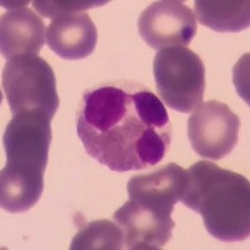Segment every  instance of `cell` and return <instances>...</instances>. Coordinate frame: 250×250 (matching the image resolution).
<instances>
[{
  "mask_svg": "<svg viewBox=\"0 0 250 250\" xmlns=\"http://www.w3.org/2000/svg\"><path fill=\"white\" fill-rule=\"evenodd\" d=\"M77 133L93 159L118 173L159 164L171 143L164 103L133 80L103 83L83 94Z\"/></svg>",
  "mask_w": 250,
  "mask_h": 250,
  "instance_id": "cell-1",
  "label": "cell"
},
{
  "mask_svg": "<svg viewBox=\"0 0 250 250\" xmlns=\"http://www.w3.org/2000/svg\"><path fill=\"white\" fill-rule=\"evenodd\" d=\"M187 174L180 202L202 215L208 233L227 243L249 238V180L210 162L195 163Z\"/></svg>",
  "mask_w": 250,
  "mask_h": 250,
  "instance_id": "cell-2",
  "label": "cell"
},
{
  "mask_svg": "<svg viewBox=\"0 0 250 250\" xmlns=\"http://www.w3.org/2000/svg\"><path fill=\"white\" fill-rule=\"evenodd\" d=\"M158 94L165 105L180 113H191L202 104L205 68L200 57L187 46L160 49L153 62Z\"/></svg>",
  "mask_w": 250,
  "mask_h": 250,
  "instance_id": "cell-3",
  "label": "cell"
},
{
  "mask_svg": "<svg viewBox=\"0 0 250 250\" xmlns=\"http://www.w3.org/2000/svg\"><path fill=\"white\" fill-rule=\"evenodd\" d=\"M3 90L13 115L44 111L53 119L59 108L55 74L49 62L38 55L9 59L1 77Z\"/></svg>",
  "mask_w": 250,
  "mask_h": 250,
  "instance_id": "cell-4",
  "label": "cell"
},
{
  "mask_svg": "<svg viewBox=\"0 0 250 250\" xmlns=\"http://www.w3.org/2000/svg\"><path fill=\"white\" fill-rule=\"evenodd\" d=\"M51 118L44 111L13 117L4 131L6 164L1 173L44 182L51 144Z\"/></svg>",
  "mask_w": 250,
  "mask_h": 250,
  "instance_id": "cell-5",
  "label": "cell"
},
{
  "mask_svg": "<svg viewBox=\"0 0 250 250\" xmlns=\"http://www.w3.org/2000/svg\"><path fill=\"white\" fill-rule=\"evenodd\" d=\"M240 119L225 103L208 100L193 110L188 120V138L198 155L223 159L238 144Z\"/></svg>",
  "mask_w": 250,
  "mask_h": 250,
  "instance_id": "cell-6",
  "label": "cell"
},
{
  "mask_svg": "<svg viewBox=\"0 0 250 250\" xmlns=\"http://www.w3.org/2000/svg\"><path fill=\"white\" fill-rule=\"evenodd\" d=\"M139 34L153 49L187 46L198 25L194 12L183 1L162 0L150 4L138 20Z\"/></svg>",
  "mask_w": 250,
  "mask_h": 250,
  "instance_id": "cell-7",
  "label": "cell"
},
{
  "mask_svg": "<svg viewBox=\"0 0 250 250\" xmlns=\"http://www.w3.org/2000/svg\"><path fill=\"white\" fill-rule=\"evenodd\" d=\"M113 219L124 235V248L130 250L162 249L171 239L175 223L163 213L129 199L114 213Z\"/></svg>",
  "mask_w": 250,
  "mask_h": 250,
  "instance_id": "cell-8",
  "label": "cell"
},
{
  "mask_svg": "<svg viewBox=\"0 0 250 250\" xmlns=\"http://www.w3.org/2000/svg\"><path fill=\"white\" fill-rule=\"evenodd\" d=\"M187 180V171L175 163H169L150 173L133 176L126 189L133 202L173 214L174 207L184 194Z\"/></svg>",
  "mask_w": 250,
  "mask_h": 250,
  "instance_id": "cell-9",
  "label": "cell"
},
{
  "mask_svg": "<svg viewBox=\"0 0 250 250\" xmlns=\"http://www.w3.org/2000/svg\"><path fill=\"white\" fill-rule=\"evenodd\" d=\"M45 38L49 48L60 58L80 60L95 50L98 31L86 13H65L51 20Z\"/></svg>",
  "mask_w": 250,
  "mask_h": 250,
  "instance_id": "cell-10",
  "label": "cell"
},
{
  "mask_svg": "<svg viewBox=\"0 0 250 250\" xmlns=\"http://www.w3.org/2000/svg\"><path fill=\"white\" fill-rule=\"evenodd\" d=\"M43 19L29 8H14L0 19V49L5 59L38 55L45 43Z\"/></svg>",
  "mask_w": 250,
  "mask_h": 250,
  "instance_id": "cell-11",
  "label": "cell"
},
{
  "mask_svg": "<svg viewBox=\"0 0 250 250\" xmlns=\"http://www.w3.org/2000/svg\"><path fill=\"white\" fill-rule=\"evenodd\" d=\"M195 15L200 24L218 33H236L249 26L248 0H196Z\"/></svg>",
  "mask_w": 250,
  "mask_h": 250,
  "instance_id": "cell-12",
  "label": "cell"
},
{
  "mask_svg": "<svg viewBox=\"0 0 250 250\" xmlns=\"http://www.w3.org/2000/svg\"><path fill=\"white\" fill-rule=\"evenodd\" d=\"M124 248V235L115 223L100 219L80 229L73 238L71 250H119Z\"/></svg>",
  "mask_w": 250,
  "mask_h": 250,
  "instance_id": "cell-13",
  "label": "cell"
},
{
  "mask_svg": "<svg viewBox=\"0 0 250 250\" xmlns=\"http://www.w3.org/2000/svg\"><path fill=\"white\" fill-rule=\"evenodd\" d=\"M108 1H34V8L37 9L42 17L44 18H57L60 14L65 13L83 12L85 9L102 6Z\"/></svg>",
  "mask_w": 250,
  "mask_h": 250,
  "instance_id": "cell-14",
  "label": "cell"
}]
</instances>
